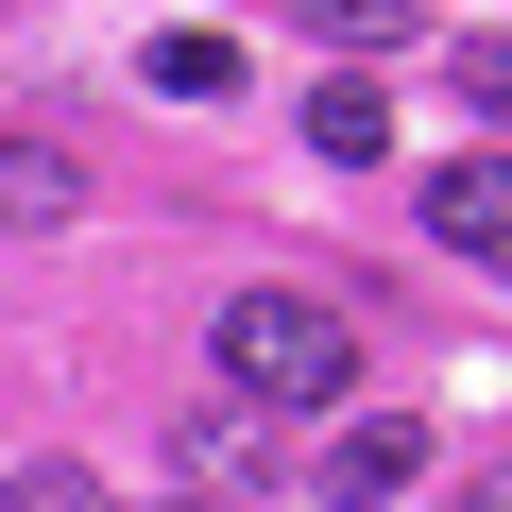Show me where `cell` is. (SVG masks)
<instances>
[{
  "mask_svg": "<svg viewBox=\"0 0 512 512\" xmlns=\"http://www.w3.org/2000/svg\"><path fill=\"white\" fill-rule=\"evenodd\" d=\"M427 444H444V427H410V410H359V427L325 444V495H342V512H376V495H410V478H427Z\"/></svg>",
  "mask_w": 512,
  "mask_h": 512,
  "instance_id": "obj_3",
  "label": "cell"
},
{
  "mask_svg": "<svg viewBox=\"0 0 512 512\" xmlns=\"http://www.w3.org/2000/svg\"><path fill=\"white\" fill-rule=\"evenodd\" d=\"M427 239H444V256H478V274H512V154L427 171Z\"/></svg>",
  "mask_w": 512,
  "mask_h": 512,
  "instance_id": "obj_2",
  "label": "cell"
},
{
  "mask_svg": "<svg viewBox=\"0 0 512 512\" xmlns=\"http://www.w3.org/2000/svg\"><path fill=\"white\" fill-rule=\"evenodd\" d=\"M308 18H325L342 52H376V35H410V0H308Z\"/></svg>",
  "mask_w": 512,
  "mask_h": 512,
  "instance_id": "obj_9",
  "label": "cell"
},
{
  "mask_svg": "<svg viewBox=\"0 0 512 512\" xmlns=\"http://www.w3.org/2000/svg\"><path fill=\"white\" fill-rule=\"evenodd\" d=\"M137 69H154V86H171V103H222V86H239V35H154V52H137Z\"/></svg>",
  "mask_w": 512,
  "mask_h": 512,
  "instance_id": "obj_6",
  "label": "cell"
},
{
  "mask_svg": "<svg viewBox=\"0 0 512 512\" xmlns=\"http://www.w3.org/2000/svg\"><path fill=\"white\" fill-rule=\"evenodd\" d=\"M478 512H512V461H478Z\"/></svg>",
  "mask_w": 512,
  "mask_h": 512,
  "instance_id": "obj_10",
  "label": "cell"
},
{
  "mask_svg": "<svg viewBox=\"0 0 512 512\" xmlns=\"http://www.w3.org/2000/svg\"><path fill=\"white\" fill-rule=\"evenodd\" d=\"M69 205H86V154H69V137H35V120H18V137H0V222H18V239H52V222H69Z\"/></svg>",
  "mask_w": 512,
  "mask_h": 512,
  "instance_id": "obj_4",
  "label": "cell"
},
{
  "mask_svg": "<svg viewBox=\"0 0 512 512\" xmlns=\"http://www.w3.org/2000/svg\"><path fill=\"white\" fill-rule=\"evenodd\" d=\"M461 103H478V120H512V35H461Z\"/></svg>",
  "mask_w": 512,
  "mask_h": 512,
  "instance_id": "obj_8",
  "label": "cell"
},
{
  "mask_svg": "<svg viewBox=\"0 0 512 512\" xmlns=\"http://www.w3.org/2000/svg\"><path fill=\"white\" fill-rule=\"evenodd\" d=\"M308 154H325V171H376V154H393V103H376V69H325V86H308Z\"/></svg>",
  "mask_w": 512,
  "mask_h": 512,
  "instance_id": "obj_5",
  "label": "cell"
},
{
  "mask_svg": "<svg viewBox=\"0 0 512 512\" xmlns=\"http://www.w3.org/2000/svg\"><path fill=\"white\" fill-rule=\"evenodd\" d=\"M0 512H120L86 461H18V478H0Z\"/></svg>",
  "mask_w": 512,
  "mask_h": 512,
  "instance_id": "obj_7",
  "label": "cell"
},
{
  "mask_svg": "<svg viewBox=\"0 0 512 512\" xmlns=\"http://www.w3.org/2000/svg\"><path fill=\"white\" fill-rule=\"evenodd\" d=\"M222 376H239L256 410H342L359 308H325V291H239V308H222Z\"/></svg>",
  "mask_w": 512,
  "mask_h": 512,
  "instance_id": "obj_1",
  "label": "cell"
}]
</instances>
